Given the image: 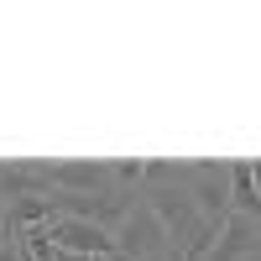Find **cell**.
I'll return each instance as SVG.
<instances>
[{"label":"cell","mask_w":261,"mask_h":261,"mask_svg":"<svg viewBox=\"0 0 261 261\" xmlns=\"http://www.w3.org/2000/svg\"><path fill=\"white\" fill-rule=\"evenodd\" d=\"M172 183H183L193 209L214 225H225L235 214L230 209V162H172Z\"/></svg>","instance_id":"6da1fadb"},{"label":"cell","mask_w":261,"mask_h":261,"mask_svg":"<svg viewBox=\"0 0 261 261\" xmlns=\"http://www.w3.org/2000/svg\"><path fill=\"white\" fill-rule=\"evenodd\" d=\"M115 241H120V256H125V261H172V235L162 230V220H157L151 204H141V199H136V209L120 220Z\"/></svg>","instance_id":"7a4b0ae2"},{"label":"cell","mask_w":261,"mask_h":261,"mask_svg":"<svg viewBox=\"0 0 261 261\" xmlns=\"http://www.w3.org/2000/svg\"><path fill=\"white\" fill-rule=\"evenodd\" d=\"M53 241L63 251H79V256H110V261H125L120 256V241H115V230H105L94 220H68V214H53Z\"/></svg>","instance_id":"3957f363"},{"label":"cell","mask_w":261,"mask_h":261,"mask_svg":"<svg viewBox=\"0 0 261 261\" xmlns=\"http://www.w3.org/2000/svg\"><path fill=\"white\" fill-rule=\"evenodd\" d=\"M58 193H115L110 162H42Z\"/></svg>","instance_id":"277c9868"},{"label":"cell","mask_w":261,"mask_h":261,"mask_svg":"<svg viewBox=\"0 0 261 261\" xmlns=\"http://www.w3.org/2000/svg\"><path fill=\"white\" fill-rule=\"evenodd\" d=\"M251 256H261V225L246 220V214H230L220 225V241H214L209 261H251Z\"/></svg>","instance_id":"5b68a950"},{"label":"cell","mask_w":261,"mask_h":261,"mask_svg":"<svg viewBox=\"0 0 261 261\" xmlns=\"http://www.w3.org/2000/svg\"><path fill=\"white\" fill-rule=\"evenodd\" d=\"M230 209L261 225V188L251 178V162H230Z\"/></svg>","instance_id":"8992f818"},{"label":"cell","mask_w":261,"mask_h":261,"mask_svg":"<svg viewBox=\"0 0 261 261\" xmlns=\"http://www.w3.org/2000/svg\"><path fill=\"white\" fill-rule=\"evenodd\" d=\"M0 261H21V246L11 241V246H0Z\"/></svg>","instance_id":"52a82bcc"},{"label":"cell","mask_w":261,"mask_h":261,"mask_svg":"<svg viewBox=\"0 0 261 261\" xmlns=\"http://www.w3.org/2000/svg\"><path fill=\"white\" fill-rule=\"evenodd\" d=\"M0 225H6V204H0Z\"/></svg>","instance_id":"ba28073f"},{"label":"cell","mask_w":261,"mask_h":261,"mask_svg":"<svg viewBox=\"0 0 261 261\" xmlns=\"http://www.w3.org/2000/svg\"><path fill=\"white\" fill-rule=\"evenodd\" d=\"M251 261H261V256H251Z\"/></svg>","instance_id":"9c48e42d"}]
</instances>
